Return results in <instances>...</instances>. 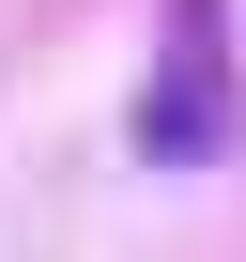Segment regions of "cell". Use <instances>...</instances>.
<instances>
[{
    "label": "cell",
    "mask_w": 246,
    "mask_h": 262,
    "mask_svg": "<svg viewBox=\"0 0 246 262\" xmlns=\"http://www.w3.org/2000/svg\"><path fill=\"white\" fill-rule=\"evenodd\" d=\"M231 155V0H169V47L139 93V170H215Z\"/></svg>",
    "instance_id": "6da1fadb"
}]
</instances>
